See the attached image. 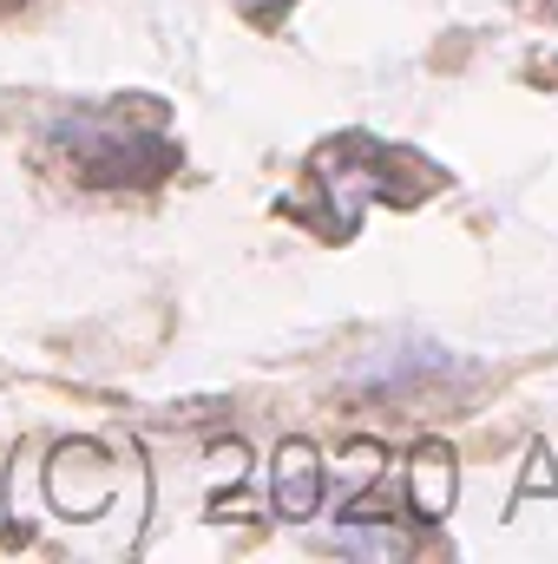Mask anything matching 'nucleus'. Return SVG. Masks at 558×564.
I'll use <instances>...</instances> for the list:
<instances>
[{
  "label": "nucleus",
  "mask_w": 558,
  "mask_h": 564,
  "mask_svg": "<svg viewBox=\"0 0 558 564\" xmlns=\"http://www.w3.org/2000/svg\"><path fill=\"white\" fill-rule=\"evenodd\" d=\"M342 539V552H368V558H395L401 545H395V532H335Z\"/></svg>",
  "instance_id": "nucleus-1"
}]
</instances>
